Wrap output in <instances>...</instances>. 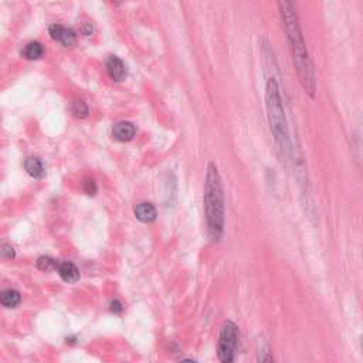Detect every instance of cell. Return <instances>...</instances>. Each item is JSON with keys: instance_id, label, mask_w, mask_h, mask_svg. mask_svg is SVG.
I'll return each instance as SVG.
<instances>
[{"instance_id": "1", "label": "cell", "mask_w": 363, "mask_h": 363, "mask_svg": "<svg viewBox=\"0 0 363 363\" xmlns=\"http://www.w3.org/2000/svg\"><path fill=\"white\" fill-rule=\"evenodd\" d=\"M278 7L281 19H282V26L289 42L294 67L297 70L300 83L308 95L314 98L315 91H316V76H315L314 64L309 58L307 46L302 37L295 6L291 2H279Z\"/></svg>"}, {"instance_id": "2", "label": "cell", "mask_w": 363, "mask_h": 363, "mask_svg": "<svg viewBox=\"0 0 363 363\" xmlns=\"http://www.w3.org/2000/svg\"><path fill=\"white\" fill-rule=\"evenodd\" d=\"M204 213L210 240L217 243L224 231V193L222 179L214 163H209L204 181Z\"/></svg>"}, {"instance_id": "3", "label": "cell", "mask_w": 363, "mask_h": 363, "mask_svg": "<svg viewBox=\"0 0 363 363\" xmlns=\"http://www.w3.org/2000/svg\"><path fill=\"white\" fill-rule=\"evenodd\" d=\"M266 105L274 140H275L281 155L285 159H289L291 154H293V145H291V139H289V132H288L285 112H284V106H282V99H281V94H279V87L274 78H270V81L267 84Z\"/></svg>"}, {"instance_id": "4", "label": "cell", "mask_w": 363, "mask_h": 363, "mask_svg": "<svg viewBox=\"0 0 363 363\" xmlns=\"http://www.w3.org/2000/svg\"><path fill=\"white\" fill-rule=\"evenodd\" d=\"M238 343V328L236 323L231 321H226L222 326L219 345H217V353L222 363H234L236 349Z\"/></svg>"}, {"instance_id": "5", "label": "cell", "mask_w": 363, "mask_h": 363, "mask_svg": "<svg viewBox=\"0 0 363 363\" xmlns=\"http://www.w3.org/2000/svg\"><path fill=\"white\" fill-rule=\"evenodd\" d=\"M49 33L50 35H51V39H54L56 42L61 43L65 47H71V46H74L76 42H77L76 31H74L72 28L64 27V26H60V24L50 26Z\"/></svg>"}, {"instance_id": "6", "label": "cell", "mask_w": 363, "mask_h": 363, "mask_svg": "<svg viewBox=\"0 0 363 363\" xmlns=\"http://www.w3.org/2000/svg\"><path fill=\"white\" fill-rule=\"evenodd\" d=\"M106 71L110 74V77L114 81H122L126 77V67L124 61L118 58V57L111 56L106 60Z\"/></svg>"}, {"instance_id": "7", "label": "cell", "mask_w": 363, "mask_h": 363, "mask_svg": "<svg viewBox=\"0 0 363 363\" xmlns=\"http://www.w3.org/2000/svg\"><path fill=\"white\" fill-rule=\"evenodd\" d=\"M57 272H58V275L61 277L63 281L65 282H68V284H74V282H77L78 279H80V271H78V268L72 263L70 261H64V263H58L57 264Z\"/></svg>"}, {"instance_id": "8", "label": "cell", "mask_w": 363, "mask_h": 363, "mask_svg": "<svg viewBox=\"0 0 363 363\" xmlns=\"http://www.w3.org/2000/svg\"><path fill=\"white\" fill-rule=\"evenodd\" d=\"M135 132H136L135 126H133L131 122H125V121L115 124L114 128H112L114 138L117 140H121V142H128V140L133 139Z\"/></svg>"}, {"instance_id": "9", "label": "cell", "mask_w": 363, "mask_h": 363, "mask_svg": "<svg viewBox=\"0 0 363 363\" xmlns=\"http://www.w3.org/2000/svg\"><path fill=\"white\" fill-rule=\"evenodd\" d=\"M135 216L142 223H152L156 220V209L151 203H139L135 207Z\"/></svg>"}, {"instance_id": "10", "label": "cell", "mask_w": 363, "mask_h": 363, "mask_svg": "<svg viewBox=\"0 0 363 363\" xmlns=\"http://www.w3.org/2000/svg\"><path fill=\"white\" fill-rule=\"evenodd\" d=\"M24 168L27 170L28 175L31 176V177H35V179H40V177L46 175L44 165H43V162L39 158H27L26 162H24Z\"/></svg>"}, {"instance_id": "11", "label": "cell", "mask_w": 363, "mask_h": 363, "mask_svg": "<svg viewBox=\"0 0 363 363\" xmlns=\"http://www.w3.org/2000/svg\"><path fill=\"white\" fill-rule=\"evenodd\" d=\"M20 294L17 293L16 289H3L0 293V304L3 305L5 308H16L19 304H20Z\"/></svg>"}, {"instance_id": "12", "label": "cell", "mask_w": 363, "mask_h": 363, "mask_svg": "<svg viewBox=\"0 0 363 363\" xmlns=\"http://www.w3.org/2000/svg\"><path fill=\"white\" fill-rule=\"evenodd\" d=\"M43 54H44V47L39 42L28 43L23 51V56L27 60H39V58H42Z\"/></svg>"}, {"instance_id": "13", "label": "cell", "mask_w": 363, "mask_h": 363, "mask_svg": "<svg viewBox=\"0 0 363 363\" xmlns=\"http://www.w3.org/2000/svg\"><path fill=\"white\" fill-rule=\"evenodd\" d=\"M257 362L259 363H274L271 349L264 341L260 339L257 343Z\"/></svg>"}, {"instance_id": "14", "label": "cell", "mask_w": 363, "mask_h": 363, "mask_svg": "<svg viewBox=\"0 0 363 363\" xmlns=\"http://www.w3.org/2000/svg\"><path fill=\"white\" fill-rule=\"evenodd\" d=\"M71 111L77 117V118H85L88 115V106L84 101L81 99H76L72 105H71Z\"/></svg>"}, {"instance_id": "15", "label": "cell", "mask_w": 363, "mask_h": 363, "mask_svg": "<svg viewBox=\"0 0 363 363\" xmlns=\"http://www.w3.org/2000/svg\"><path fill=\"white\" fill-rule=\"evenodd\" d=\"M57 263L56 260L50 259V257H46V256H43L40 259L37 260V267H39V270H42V271H51V270H56L57 268Z\"/></svg>"}, {"instance_id": "16", "label": "cell", "mask_w": 363, "mask_h": 363, "mask_svg": "<svg viewBox=\"0 0 363 363\" xmlns=\"http://www.w3.org/2000/svg\"><path fill=\"white\" fill-rule=\"evenodd\" d=\"M84 190L87 195H95L97 193V185L92 179H87L84 181Z\"/></svg>"}, {"instance_id": "17", "label": "cell", "mask_w": 363, "mask_h": 363, "mask_svg": "<svg viewBox=\"0 0 363 363\" xmlns=\"http://www.w3.org/2000/svg\"><path fill=\"white\" fill-rule=\"evenodd\" d=\"M110 311L114 312V314H121L122 311H124V305H122V302L118 300H112L110 302Z\"/></svg>"}, {"instance_id": "18", "label": "cell", "mask_w": 363, "mask_h": 363, "mask_svg": "<svg viewBox=\"0 0 363 363\" xmlns=\"http://www.w3.org/2000/svg\"><path fill=\"white\" fill-rule=\"evenodd\" d=\"M0 252H2V256L6 257V259H13L14 257L13 247H10V245H3L2 250H0Z\"/></svg>"}, {"instance_id": "19", "label": "cell", "mask_w": 363, "mask_h": 363, "mask_svg": "<svg viewBox=\"0 0 363 363\" xmlns=\"http://www.w3.org/2000/svg\"><path fill=\"white\" fill-rule=\"evenodd\" d=\"M180 363H196L193 359H183Z\"/></svg>"}]
</instances>
